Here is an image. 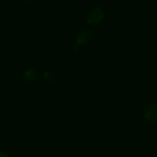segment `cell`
<instances>
[{
    "instance_id": "cell-1",
    "label": "cell",
    "mask_w": 157,
    "mask_h": 157,
    "mask_svg": "<svg viewBox=\"0 0 157 157\" xmlns=\"http://www.w3.org/2000/svg\"><path fill=\"white\" fill-rule=\"evenodd\" d=\"M103 17H104L103 11L100 8L95 7L89 11L87 16H86V21L89 24L97 25L103 21Z\"/></svg>"
},
{
    "instance_id": "cell-2",
    "label": "cell",
    "mask_w": 157,
    "mask_h": 157,
    "mask_svg": "<svg viewBox=\"0 0 157 157\" xmlns=\"http://www.w3.org/2000/svg\"><path fill=\"white\" fill-rule=\"evenodd\" d=\"M144 117L150 122L157 121V104H151L148 106L144 111Z\"/></svg>"
},
{
    "instance_id": "cell-3",
    "label": "cell",
    "mask_w": 157,
    "mask_h": 157,
    "mask_svg": "<svg viewBox=\"0 0 157 157\" xmlns=\"http://www.w3.org/2000/svg\"><path fill=\"white\" fill-rule=\"evenodd\" d=\"M92 35H93V33H92V31L89 30V29H84V30L81 31L77 35V43L79 44H86L92 39Z\"/></svg>"
},
{
    "instance_id": "cell-4",
    "label": "cell",
    "mask_w": 157,
    "mask_h": 157,
    "mask_svg": "<svg viewBox=\"0 0 157 157\" xmlns=\"http://www.w3.org/2000/svg\"><path fill=\"white\" fill-rule=\"evenodd\" d=\"M24 78L28 81H34L38 78V73L34 69H28L27 71H26L23 75Z\"/></svg>"
},
{
    "instance_id": "cell-5",
    "label": "cell",
    "mask_w": 157,
    "mask_h": 157,
    "mask_svg": "<svg viewBox=\"0 0 157 157\" xmlns=\"http://www.w3.org/2000/svg\"><path fill=\"white\" fill-rule=\"evenodd\" d=\"M44 79L46 80V81H51L53 79V76H52V74L49 73V72H46V73L44 74Z\"/></svg>"
},
{
    "instance_id": "cell-6",
    "label": "cell",
    "mask_w": 157,
    "mask_h": 157,
    "mask_svg": "<svg viewBox=\"0 0 157 157\" xmlns=\"http://www.w3.org/2000/svg\"><path fill=\"white\" fill-rule=\"evenodd\" d=\"M0 157H9V156H8V154H6V153L0 152Z\"/></svg>"
},
{
    "instance_id": "cell-7",
    "label": "cell",
    "mask_w": 157,
    "mask_h": 157,
    "mask_svg": "<svg viewBox=\"0 0 157 157\" xmlns=\"http://www.w3.org/2000/svg\"><path fill=\"white\" fill-rule=\"evenodd\" d=\"M26 1H29V2H30V1H32V0H26Z\"/></svg>"
}]
</instances>
